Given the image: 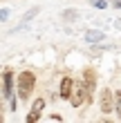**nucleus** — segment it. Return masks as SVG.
Segmentation results:
<instances>
[{
    "label": "nucleus",
    "instance_id": "6e6552de",
    "mask_svg": "<svg viewBox=\"0 0 121 123\" xmlns=\"http://www.w3.org/2000/svg\"><path fill=\"white\" fill-rule=\"evenodd\" d=\"M85 40H88V43H99V40H103V31H88V34H85Z\"/></svg>",
    "mask_w": 121,
    "mask_h": 123
},
{
    "label": "nucleus",
    "instance_id": "20e7f679",
    "mask_svg": "<svg viewBox=\"0 0 121 123\" xmlns=\"http://www.w3.org/2000/svg\"><path fill=\"white\" fill-rule=\"evenodd\" d=\"M83 81L88 85V103L94 101V87H96V72L94 69H85L83 72Z\"/></svg>",
    "mask_w": 121,
    "mask_h": 123
},
{
    "label": "nucleus",
    "instance_id": "1a4fd4ad",
    "mask_svg": "<svg viewBox=\"0 0 121 123\" xmlns=\"http://www.w3.org/2000/svg\"><path fill=\"white\" fill-rule=\"evenodd\" d=\"M108 2L110 0H90V7H94V9H108Z\"/></svg>",
    "mask_w": 121,
    "mask_h": 123
},
{
    "label": "nucleus",
    "instance_id": "4468645a",
    "mask_svg": "<svg viewBox=\"0 0 121 123\" xmlns=\"http://www.w3.org/2000/svg\"><path fill=\"white\" fill-rule=\"evenodd\" d=\"M7 16H9V11H7V9H2V11H0V18H2V20H7Z\"/></svg>",
    "mask_w": 121,
    "mask_h": 123
},
{
    "label": "nucleus",
    "instance_id": "f03ea898",
    "mask_svg": "<svg viewBox=\"0 0 121 123\" xmlns=\"http://www.w3.org/2000/svg\"><path fill=\"white\" fill-rule=\"evenodd\" d=\"M85 101H88V85H85V81H79L74 85V92H72L70 103H72V107H81Z\"/></svg>",
    "mask_w": 121,
    "mask_h": 123
},
{
    "label": "nucleus",
    "instance_id": "2eb2a0df",
    "mask_svg": "<svg viewBox=\"0 0 121 123\" xmlns=\"http://www.w3.org/2000/svg\"><path fill=\"white\" fill-rule=\"evenodd\" d=\"M49 119H52V121H63V117H61V114H52Z\"/></svg>",
    "mask_w": 121,
    "mask_h": 123
},
{
    "label": "nucleus",
    "instance_id": "39448f33",
    "mask_svg": "<svg viewBox=\"0 0 121 123\" xmlns=\"http://www.w3.org/2000/svg\"><path fill=\"white\" fill-rule=\"evenodd\" d=\"M2 98H7V101L13 98V74H11V69H5V74H2Z\"/></svg>",
    "mask_w": 121,
    "mask_h": 123
},
{
    "label": "nucleus",
    "instance_id": "423d86ee",
    "mask_svg": "<svg viewBox=\"0 0 121 123\" xmlns=\"http://www.w3.org/2000/svg\"><path fill=\"white\" fill-rule=\"evenodd\" d=\"M74 78H70V76H63L61 78V90H58V96L63 101H70L72 98V92H74Z\"/></svg>",
    "mask_w": 121,
    "mask_h": 123
},
{
    "label": "nucleus",
    "instance_id": "ddd939ff",
    "mask_svg": "<svg viewBox=\"0 0 121 123\" xmlns=\"http://www.w3.org/2000/svg\"><path fill=\"white\" fill-rule=\"evenodd\" d=\"M112 5H115V9H121V0H110Z\"/></svg>",
    "mask_w": 121,
    "mask_h": 123
},
{
    "label": "nucleus",
    "instance_id": "f8f14e48",
    "mask_svg": "<svg viewBox=\"0 0 121 123\" xmlns=\"http://www.w3.org/2000/svg\"><path fill=\"white\" fill-rule=\"evenodd\" d=\"M36 13H38V9H32V11H29V13H25V20H29V18H32V16H36Z\"/></svg>",
    "mask_w": 121,
    "mask_h": 123
},
{
    "label": "nucleus",
    "instance_id": "f257e3e1",
    "mask_svg": "<svg viewBox=\"0 0 121 123\" xmlns=\"http://www.w3.org/2000/svg\"><path fill=\"white\" fill-rule=\"evenodd\" d=\"M34 87H36V76L32 72H20L18 74V96H20V101H29Z\"/></svg>",
    "mask_w": 121,
    "mask_h": 123
},
{
    "label": "nucleus",
    "instance_id": "9b49d317",
    "mask_svg": "<svg viewBox=\"0 0 121 123\" xmlns=\"http://www.w3.org/2000/svg\"><path fill=\"white\" fill-rule=\"evenodd\" d=\"M76 16H79V11H65V13H63V18H76Z\"/></svg>",
    "mask_w": 121,
    "mask_h": 123
},
{
    "label": "nucleus",
    "instance_id": "dca6fc26",
    "mask_svg": "<svg viewBox=\"0 0 121 123\" xmlns=\"http://www.w3.org/2000/svg\"><path fill=\"white\" fill-rule=\"evenodd\" d=\"M115 27H119V29H121V20H117V23H115Z\"/></svg>",
    "mask_w": 121,
    "mask_h": 123
},
{
    "label": "nucleus",
    "instance_id": "9d476101",
    "mask_svg": "<svg viewBox=\"0 0 121 123\" xmlns=\"http://www.w3.org/2000/svg\"><path fill=\"white\" fill-rule=\"evenodd\" d=\"M115 110H117L119 121H121V90H119V92H115Z\"/></svg>",
    "mask_w": 121,
    "mask_h": 123
},
{
    "label": "nucleus",
    "instance_id": "0eeeda50",
    "mask_svg": "<svg viewBox=\"0 0 121 123\" xmlns=\"http://www.w3.org/2000/svg\"><path fill=\"white\" fill-rule=\"evenodd\" d=\"M43 107H45V98H36L34 101V105H32V110L29 114H27V123H34V121H38L40 119V114H43Z\"/></svg>",
    "mask_w": 121,
    "mask_h": 123
},
{
    "label": "nucleus",
    "instance_id": "7ed1b4c3",
    "mask_svg": "<svg viewBox=\"0 0 121 123\" xmlns=\"http://www.w3.org/2000/svg\"><path fill=\"white\" fill-rule=\"evenodd\" d=\"M99 107H101L103 114H110L115 110V92L110 87H103L101 90V96H99Z\"/></svg>",
    "mask_w": 121,
    "mask_h": 123
}]
</instances>
